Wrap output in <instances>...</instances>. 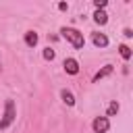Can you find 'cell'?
Listing matches in <instances>:
<instances>
[{
	"instance_id": "14",
	"label": "cell",
	"mask_w": 133,
	"mask_h": 133,
	"mask_svg": "<svg viewBox=\"0 0 133 133\" xmlns=\"http://www.w3.org/2000/svg\"><path fill=\"white\" fill-rule=\"evenodd\" d=\"M123 35H125V37H133V31H131L129 27H125V29H123Z\"/></svg>"
},
{
	"instance_id": "10",
	"label": "cell",
	"mask_w": 133,
	"mask_h": 133,
	"mask_svg": "<svg viewBox=\"0 0 133 133\" xmlns=\"http://www.w3.org/2000/svg\"><path fill=\"white\" fill-rule=\"evenodd\" d=\"M118 54L123 56V60H131V56H133V52H131V48L127 44H121L118 46Z\"/></svg>"
},
{
	"instance_id": "9",
	"label": "cell",
	"mask_w": 133,
	"mask_h": 133,
	"mask_svg": "<svg viewBox=\"0 0 133 133\" xmlns=\"http://www.w3.org/2000/svg\"><path fill=\"white\" fill-rule=\"evenodd\" d=\"M37 42H39V35H37L35 31H27V33H25V44H27L29 48H35Z\"/></svg>"
},
{
	"instance_id": "11",
	"label": "cell",
	"mask_w": 133,
	"mask_h": 133,
	"mask_svg": "<svg viewBox=\"0 0 133 133\" xmlns=\"http://www.w3.org/2000/svg\"><path fill=\"white\" fill-rule=\"evenodd\" d=\"M118 110H121V104H118L116 100H112V102L108 104V110H106V116H116V114H118Z\"/></svg>"
},
{
	"instance_id": "3",
	"label": "cell",
	"mask_w": 133,
	"mask_h": 133,
	"mask_svg": "<svg viewBox=\"0 0 133 133\" xmlns=\"http://www.w3.org/2000/svg\"><path fill=\"white\" fill-rule=\"evenodd\" d=\"M91 129H94V133H108V131H110V121H108V116H96V118L91 121Z\"/></svg>"
},
{
	"instance_id": "5",
	"label": "cell",
	"mask_w": 133,
	"mask_h": 133,
	"mask_svg": "<svg viewBox=\"0 0 133 133\" xmlns=\"http://www.w3.org/2000/svg\"><path fill=\"white\" fill-rule=\"evenodd\" d=\"M91 42H94L96 48H106V46H108V37H106L104 33H100V31L91 33Z\"/></svg>"
},
{
	"instance_id": "1",
	"label": "cell",
	"mask_w": 133,
	"mask_h": 133,
	"mask_svg": "<svg viewBox=\"0 0 133 133\" xmlns=\"http://www.w3.org/2000/svg\"><path fill=\"white\" fill-rule=\"evenodd\" d=\"M60 35H62L75 50H81V48L85 46V37H83V33H81L79 29H75V27H60Z\"/></svg>"
},
{
	"instance_id": "2",
	"label": "cell",
	"mask_w": 133,
	"mask_h": 133,
	"mask_svg": "<svg viewBox=\"0 0 133 133\" xmlns=\"http://www.w3.org/2000/svg\"><path fill=\"white\" fill-rule=\"evenodd\" d=\"M15 118H17L15 100H6V104H4V114H2V118H0V131L8 129V127L15 123Z\"/></svg>"
},
{
	"instance_id": "6",
	"label": "cell",
	"mask_w": 133,
	"mask_h": 133,
	"mask_svg": "<svg viewBox=\"0 0 133 133\" xmlns=\"http://www.w3.org/2000/svg\"><path fill=\"white\" fill-rule=\"evenodd\" d=\"M112 71H114V66H112V64H104V66H102V69H100V71L94 75V79H91V81H94V83H98L100 79H104V77L112 75Z\"/></svg>"
},
{
	"instance_id": "15",
	"label": "cell",
	"mask_w": 133,
	"mask_h": 133,
	"mask_svg": "<svg viewBox=\"0 0 133 133\" xmlns=\"http://www.w3.org/2000/svg\"><path fill=\"white\" fill-rule=\"evenodd\" d=\"M0 69H2V64H0Z\"/></svg>"
},
{
	"instance_id": "13",
	"label": "cell",
	"mask_w": 133,
	"mask_h": 133,
	"mask_svg": "<svg viewBox=\"0 0 133 133\" xmlns=\"http://www.w3.org/2000/svg\"><path fill=\"white\" fill-rule=\"evenodd\" d=\"M58 10H62V12L69 10V4H66V2H58Z\"/></svg>"
},
{
	"instance_id": "12",
	"label": "cell",
	"mask_w": 133,
	"mask_h": 133,
	"mask_svg": "<svg viewBox=\"0 0 133 133\" xmlns=\"http://www.w3.org/2000/svg\"><path fill=\"white\" fill-rule=\"evenodd\" d=\"M42 54H44V58H46V60H54V56H56V52H54L52 48H44V52H42Z\"/></svg>"
},
{
	"instance_id": "7",
	"label": "cell",
	"mask_w": 133,
	"mask_h": 133,
	"mask_svg": "<svg viewBox=\"0 0 133 133\" xmlns=\"http://www.w3.org/2000/svg\"><path fill=\"white\" fill-rule=\"evenodd\" d=\"M60 100L66 104V106H75V96H73V91L71 89H60Z\"/></svg>"
},
{
	"instance_id": "4",
	"label": "cell",
	"mask_w": 133,
	"mask_h": 133,
	"mask_svg": "<svg viewBox=\"0 0 133 133\" xmlns=\"http://www.w3.org/2000/svg\"><path fill=\"white\" fill-rule=\"evenodd\" d=\"M62 66H64V71H66L69 75H77V73H79V62H77V58H64Z\"/></svg>"
},
{
	"instance_id": "8",
	"label": "cell",
	"mask_w": 133,
	"mask_h": 133,
	"mask_svg": "<svg viewBox=\"0 0 133 133\" xmlns=\"http://www.w3.org/2000/svg\"><path fill=\"white\" fill-rule=\"evenodd\" d=\"M94 23L96 25H106L108 23V12L106 10H96L94 12Z\"/></svg>"
}]
</instances>
